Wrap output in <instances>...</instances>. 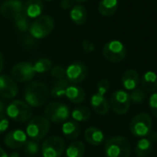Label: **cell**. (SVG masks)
I'll use <instances>...</instances> for the list:
<instances>
[{
  "label": "cell",
  "instance_id": "14",
  "mask_svg": "<svg viewBox=\"0 0 157 157\" xmlns=\"http://www.w3.org/2000/svg\"><path fill=\"white\" fill-rule=\"evenodd\" d=\"M18 93L15 80L7 75H0V97L4 98H14Z\"/></svg>",
  "mask_w": 157,
  "mask_h": 157
},
{
  "label": "cell",
  "instance_id": "26",
  "mask_svg": "<svg viewBox=\"0 0 157 157\" xmlns=\"http://www.w3.org/2000/svg\"><path fill=\"white\" fill-rule=\"evenodd\" d=\"M153 144L147 137L141 138L136 146H135V154L139 157L148 156L153 151Z\"/></svg>",
  "mask_w": 157,
  "mask_h": 157
},
{
  "label": "cell",
  "instance_id": "45",
  "mask_svg": "<svg viewBox=\"0 0 157 157\" xmlns=\"http://www.w3.org/2000/svg\"><path fill=\"white\" fill-rule=\"evenodd\" d=\"M45 1H51V0H45Z\"/></svg>",
  "mask_w": 157,
  "mask_h": 157
},
{
  "label": "cell",
  "instance_id": "12",
  "mask_svg": "<svg viewBox=\"0 0 157 157\" xmlns=\"http://www.w3.org/2000/svg\"><path fill=\"white\" fill-rule=\"evenodd\" d=\"M87 67L82 62H74L66 68V79L69 83L75 85L83 82L87 76Z\"/></svg>",
  "mask_w": 157,
  "mask_h": 157
},
{
  "label": "cell",
  "instance_id": "28",
  "mask_svg": "<svg viewBox=\"0 0 157 157\" xmlns=\"http://www.w3.org/2000/svg\"><path fill=\"white\" fill-rule=\"evenodd\" d=\"M71 115L74 121L77 122H82V121H86L90 119L91 111L88 108L85 106H78L73 109Z\"/></svg>",
  "mask_w": 157,
  "mask_h": 157
},
{
  "label": "cell",
  "instance_id": "7",
  "mask_svg": "<svg viewBox=\"0 0 157 157\" xmlns=\"http://www.w3.org/2000/svg\"><path fill=\"white\" fill-rule=\"evenodd\" d=\"M45 117L53 123H63L70 117L69 108L61 102H51L44 109Z\"/></svg>",
  "mask_w": 157,
  "mask_h": 157
},
{
  "label": "cell",
  "instance_id": "40",
  "mask_svg": "<svg viewBox=\"0 0 157 157\" xmlns=\"http://www.w3.org/2000/svg\"><path fill=\"white\" fill-rule=\"evenodd\" d=\"M5 108H6V107H5L4 101L0 99V115H3V114H4V112H5Z\"/></svg>",
  "mask_w": 157,
  "mask_h": 157
},
{
  "label": "cell",
  "instance_id": "36",
  "mask_svg": "<svg viewBox=\"0 0 157 157\" xmlns=\"http://www.w3.org/2000/svg\"><path fill=\"white\" fill-rule=\"evenodd\" d=\"M9 126V121L8 118H6L4 114L0 115V134H3L6 132Z\"/></svg>",
  "mask_w": 157,
  "mask_h": 157
},
{
  "label": "cell",
  "instance_id": "20",
  "mask_svg": "<svg viewBox=\"0 0 157 157\" xmlns=\"http://www.w3.org/2000/svg\"><path fill=\"white\" fill-rule=\"evenodd\" d=\"M65 97L74 104H80L86 98V93L84 89L76 85H69L66 89Z\"/></svg>",
  "mask_w": 157,
  "mask_h": 157
},
{
  "label": "cell",
  "instance_id": "44",
  "mask_svg": "<svg viewBox=\"0 0 157 157\" xmlns=\"http://www.w3.org/2000/svg\"><path fill=\"white\" fill-rule=\"evenodd\" d=\"M74 1H76V2H79V3H83V2H86L87 0H74Z\"/></svg>",
  "mask_w": 157,
  "mask_h": 157
},
{
  "label": "cell",
  "instance_id": "17",
  "mask_svg": "<svg viewBox=\"0 0 157 157\" xmlns=\"http://www.w3.org/2000/svg\"><path fill=\"white\" fill-rule=\"evenodd\" d=\"M90 103L93 109L98 115H106L109 111V108H110L109 102L103 95H100L98 93L94 94L91 97Z\"/></svg>",
  "mask_w": 157,
  "mask_h": 157
},
{
  "label": "cell",
  "instance_id": "9",
  "mask_svg": "<svg viewBox=\"0 0 157 157\" xmlns=\"http://www.w3.org/2000/svg\"><path fill=\"white\" fill-rule=\"evenodd\" d=\"M131 98L130 94L121 89L114 91L110 96V108L118 115L126 114L131 107Z\"/></svg>",
  "mask_w": 157,
  "mask_h": 157
},
{
  "label": "cell",
  "instance_id": "13",
  "mask_svg": "<svg viewBox=\"0 0 157 157\" xmlns=\"http://www.w3.org/2000/svg\"><path fill=\"white\" fill-rule=\"evenodd\" d=\"M27 134L22 130H14L9 132L4 139L5 145L10 149H19L25 145Z\"/></svg>",
  "mask_w": 157,
  "mask_h": 157
},
{
  "label": "cell",
  "instance_id": "6",
  "mask_svg": "<svg viewBox=\"0 0 157 157\" xmlns=\"http://www.w3.org/2000/svg\"><path fill=\"white\" fill-rule=\"evenodd\" d=\"M54 28L53 18L43 15L37 17L29 26V33L35 39H43L47 37Z\"/></svg>",
  "mask_w": 157,
  "mask_h": 157
},
{
  "label": "cell",
  "instance_id": "41",
  "mask_svg": "<svg viewBox=\"0 0 157 157\" xmlns=\"http://www.w3.org/2000/svg\"><path fill=\"white\" fill-rule=\"evenodd\" d=\"M3 68H4V58H3L2 52H0V74L3 71Z\"/></svg>",
  "mask_w": 157,
  "mask_h": 157
},
{
  "label": "cell",
  "instance_id": "11",
  "mask_svg": "<svg viewBox=\"0 0 157 157\" xmlns=\"http://www.w3.org/2000/svg\"><path fill=\"white\" fill-rule=\"evenodd\" d=\"M35 70L32 63L28 62H21L13 66L11 75L14 80L21 83L29 82L35 76Z\"/></svg>",
  "mask_w": 157,
  "mask_h": 157
},
{
  "label": "cell",
  "instance_id": "21",
  "mask_svg": "<svg viewBox=\"0 0 157 157\" xmlns=\"http://www.w3.org/2000/svg\"><path fill=\"white\" fill-rule=\"evenodd\" d=\"M141 85L144 91L155 93L157 89V75L153 71L145 72L142 76Z\"/></svg>",
  "mask_w": 157,
  "mask_h": 157
},
{
  "label": "cell",
  "instance_id": "24",
  "mask_svg": "<svg viewBox=\"0 0 157 157\" xmlns=\"http://www.w3.org/2000/svg\"><path fill=\"white\" fill-rule=\"evenodd\" d=\"M70 17L72 21L76 25H83L86 23L87 18L86 9L80 5L74 6L70 11Z\"/></svg>",
  "mask_w": 157,
  "mask_h": 157
},
{
  "label": "cell",
  "instance_id": "16",
  "mask_svg": "<svg viewBox=\"0 0 157 157\" xmlns=\"http://www.w3.org/2000/svg\"><path fill=\"white\" fill-rule=\"evenodd\" d=\"M43 10L44 5L41 0H27L23 6V12L29 18L40 17Z\"/></svg>",
  "mask_w": 157,
  "mask_h": 157
},
{
  "label": "cell",
  "instance_id": "32",
  "mask_svg": "<svg viewBox=\"0 0 157 157\" xmlns=\"http://www.w3.org/2000/svg\"><path fill=\"white\" fill-rule=\"evenodd\" d=\"M24 147H25V153L28 155H36L40 152V146L38 143L33 140L27 141Z\"/></svg>",
  "mask_w": 157,
  "mask_h": 157
},
{
  "label": "cell",
  "instance_id": "33",
  "mask_svg": "<svg viewBox=\"0 0 157 157\" xmlns=\"http://www.w3.org/2000/svg\"><path fill=\"white\" fill-rule=\"evenodd\" d=\"M51 75L56 79L66 78V69L61 65H55L51 69Z\"/></svg>",
  "mask_w": 157,
  "mask_h": 157
},
{
  "label": "cell",
  "instance_id": "29",
  "mask_svg": "<svg viewBox=\"0 0 157 157\" xmlns=\"http://www.w3.org/2000/svg\"><path fill=\"white\" fill-rule=\"evenodd\" d=\"M52 62L48 58H40L37 60L33 64L34 70L38 74H43L48 72L49 70L52 69Z\"/></svg>",
  "mask_w": 157,
  "mask_h": 157
},
{
  "label": "cell",
  "instance_id": "31",
  "mask_svg": "<svg viewBox=\"0 0 157 157\" xmlns=\"http://www.w3.org/2000/svg\"><path fill=\"white\" fill-rule=\"evenodd\" d=\"M145 91L143 88H135L130 93L131 101L135 104H140L145 99Z\"/></svg>",
  "mask_w": 157,
  "mask_h": 157
},
{
  "label": "cell",
  "instance_id": "23",
  "mask_svg": "<svg viewBox=\"0 0 157 157\" xmlns=\"http://www.w3.org/2000/svg\"><path fill=\"white\" fill-rule=\"evenodd\" d=\"M70 83L66 78L63 79H57L54 84L52 86V89L50 91V95L54 98H62L65 97L66 89L69 86Z\"/></svg>",
  "mask_w": 157,
  "mask_h": 157
},
{
  "label": "cell",
  "instance_id": "37",
  "mask_svg": "<svg viewBox=\"0 0 157 157\" xmlns=\"http://www.w3.org/2000/svg\"><path fill=\"white\" fill-rule=\"evenodd\" d=\"M82 46H83V49L85 50V52H92L96 49L95 44L93 42H91L90 40H84L82 42Z\"/></svg>",
  "mask_w": 157,
  "mask_h": 157
},
{
  "label": "cell",
  "instance_id": "19",
  "mask_svg": "<svg viewBox=\"0 0 157 157\" xmlns=\"http://www.w3.org/2000/svg\"><path fill=\"white\" fill-rule=\"evenodd\" d=\"M85 140L91 145H100L105 141L103 132L97 127H89L85 132Z\"/></svg>",
  "mask_w": 157,
  "mask_h": 157
},
{
  "label": "cell",
  "instance_id": "4",
  "mask_svg": "<svg viewBox=\"0 0 157 157\" xmlns=\"http://www.w3.org/2000/svg\"><path fill=\"white\" fill-rule=\"evenodd\" d=\"M153 121L149 114L142 112L134 116L130 123V131L135 137H146L152 131Z\"/></svg>",
  "mask_w": 157,
  "mask_h": 157
},
{
  "label": "cell",
  "instance_id": "42",
  "mask_svg": "<svg viewBox=\"0 0 157 157\" xmlns=\"http://www.w3.org/2000/svg\"><path fill=\"white\" fill-rule=\"evenodd\" d=\"M0 157H8L7 154L5 152V150L3 148L0 147Z\"/></svg>",
  "mask_w": 157,
  "mask_h": 157
},
{
  "label": "cell",
  "instance_id": "38",
  "mask_svg": "<svg viewBox=\"0 0 157 157\" xmlns=\"http://www.w3.org/2000/svg\"><path fill=\"white\" fill-rule=\"evenodd\" d=\"M74 6V0H62L61 1V7L63 9H70Z\"/></svg>",
  "mask_w": 157,
  "mask_h": 157
},
{
  "label": "cell",
  "instance_id": "27",
  "mask_svg": "<svg viewBox=\"0 0 157 157\" xmlns=\"http://www.w3.org/2000/svg\"><path fill=\"white\" fill-rule=\"evenodd\" d=\"M85 152V144L80 141H76L68 145V147L65 150V155L66 157H83Z\"/></svg>",
  "mask_w": 157,
  "mask_h": 157
},
{
  "label": "cell",
  "instance_id": "39",
  "mask_svg": "<svg viewBox=\"0 0 157 157\" xmlns=\"http://www.w3.org/2000/svg\"><path fill=\"white\" fill-rule=\"evenodd\" d=\"M152 143H155L157 141V132H154V131H151L150 133L146 136Z\"/></svg>",
  "mask_w": 157,
  "mask_h": 157
},
{
  "label": "cell",
  "instance_id": "22",
  "mask_svg": "<svg viewBox=\"0 0 157 157\" xmlns=\"http://www.w3.org/2000/svg\"><path fill=\"white\" fill-rule=\"evenodd\" d=\"M62 132L64 137L69 140L76 139L80 134V126L75 121H66L63 123Z\"/></svg>",
  "mask_w": 157,
  "mask_h": 157
},
{
  "label": "cell",
  "instance_id": "30",
  "mask_svg": "<svg viewBox=\"0 0 157 157\" xmlns=\"http://www.w3.org/2000/svg\"><path fill=\"white\" fill-rule=\"evenodd\" d=\"M28 17L24 14V12L22 11L20 14H18L15 18V25L17 27V29L20 31V32H26L29 29V21H28Z\"/></svg>",
  "mask_w": 157,
  "mask_h": 157
},
{
  "label": "cell",
  "instance_id": "35",
  "mask_svg": "<svg viewBox=\"0 0 157 157\" xmlns=\"http://www.w3.org/2000/svg\"><path fill=\"white\" fill-rule=\"evenodd\" d=\"M149 107L152 113L157 118V92L153 93L149 98Z\"/></svg>",
  "mask_w": 157,
  "mask_h": 157
},
{
  "label": "cell",
  "instance_id": "10",
  "mask_svg": "<svg viewBox=\"0 0 157 157\" xmlns=\"http://www.w3.org/2000/svg\"><path fill=\"white\" fill-rule=\"evenodd\" d=\"M64 149V141L59 136H52L42 143L40 151L43 157H61Z\"/></svg>",
  "mask_w": 157,
  "mask_h": 157
},
{
  "label": "cell",
  "instance_id": "8",
  "mask_svg": "<svg viewBox=\"0 0 157 157\" xmlns=\"http://www.w3.org/2000/svg\"><path fill=\"white\" fill-rule=\"evenodd\" d=\"M103 56L111 63L121 62L127 54L126 47L120 40H110L103 46Z\"/></svg>",
  "mask_w": 157,
  "mask_h": 157
},
{
  "label": "cell",
  "instance_id": "2",
  "mask_svg": "<svg viewBox=\"0 0 157 157\" xmlns=\"http://www.w3.org/2000/svg\"><path fill=\"white\" fill-rule=\"evenodd\" d=\"M106 157H130L132 149L129 141L122 136L111 137L105 143Z\"/></svg>",
  "mask_w": 157,
  "mask_h": 157
},
{
  "label": "cell",
  "instance_id": "43",
  "mask_svg": "<svg viewBox=\"0 0 157 157\" xmlns=\"http://www.w3.org/2000/svg\"><path fill=\"white\" fill-rule=\"evenodd\" d=\"M8 157H19V154L17 153V152H12Z\"/></svg>",
  "mask_w": 157,
  "mask_h": 157
},
{
  "label": "cell",
  "instance_id": "34",
  "mask_svg": "<svg viewBox=\"0 0 157 157\" xmlns=\"http://www.w3.org/2000/svg\"><path fill=\"white\" fill-rule=\"evenodd\" d=\"M109 88H110V83H109V81L107 80V79H102V80H100V81L98 83V85H97L98 93L100 94V95H103V96H105V95L108 93V91L109 90Z\"/></svg>",
  "mask_w": 157,
  "mask_h": 157
},
{
  "label": "cell",
  "instance_id": "25",
  "mask_svg": "<svg viewBox=\"0 0 157 157\" xmlns=\"http://www.w3.org/2000/svg\"><path fill=\"white\" fill-rule=\"evenodd\" d=\"M118 8V0H101L98 4V12L104 17L114 15Z\"/></svg>",
  "mask_w": 157,
  "mask_h": 157
},
{
  "label": "cell",
  "instance_id": "18",
  "mask_svg": "<svg viewBox=\"0 0 157 157\" xmlns=\"http://www.w3.org/2000/svg\"><path fill=\"white\" fill-rule=\"evenodd\" d=\"M121 82L126 90L132 91L133 89L137 88L140 84L139 74L133 69H129L123 74L121 77Z\"/></svg>",
  "mask_w": 157,
  "mask_h": 157
},
{
  "label": "cell",
  "instance_id": "15",
  "mask_svg": "<svg viewBox=\"0 0 157 157\" xmlns=\"http://www.w3.org/2000/svg\"><path fill=\"white\" fill-rule=\"evenodd\" d=\"M24 4L20 0H6L0 6V13L6 18H15L23 11Z\"/></svg>",
  "mask_w": 157,
  "mask_h": 157
},
{
  "label": "cell",
  "instance_id": "5",
  "mask_svg": "<svg viewBox=\"0 0 157 157\" xmlns=\"http://www.w3.org/2000/svg\"><path fill=\"white\" fill-rule=\"evenodd\" d=\"M7 117L17 122H26L31 117L30 107L22 100H14L6 109Z\"/></svg>",
  "mask_w": 157,
  "mask_h": 157
},
{
  "label": "cell",
  "instance_id": "1",
  "mask_svg": "<svg viewBox=\"0 0 157 157\" xmlns=\"http://www.w3.org/2000/svg\"><path fill=\"white\" fill-rule=\"evenodd\" d=\"M49 94V88L45 84L41 82H33L26 87L24 98L29 107L39 108L47 102Z\"/></svg>",
  "mask_w": 157,
  "mask_h": 157
},
{
  "label": "cell",
  "instance_id": "3",
  "mask_svg": "<svg viewBox=\"0 0 157 157\" xmlns=\"http://www.w3.org/2000/svg\"><path fill=\"white\" fill-rule=\"evenodd\" d=\"M50 130V121L46 117L37 116L29 121L26 128V134L33 141L42 140Z\"/></svg>",
  "mask_w": 157,
  "mask_h": 157
}]
</instances>
